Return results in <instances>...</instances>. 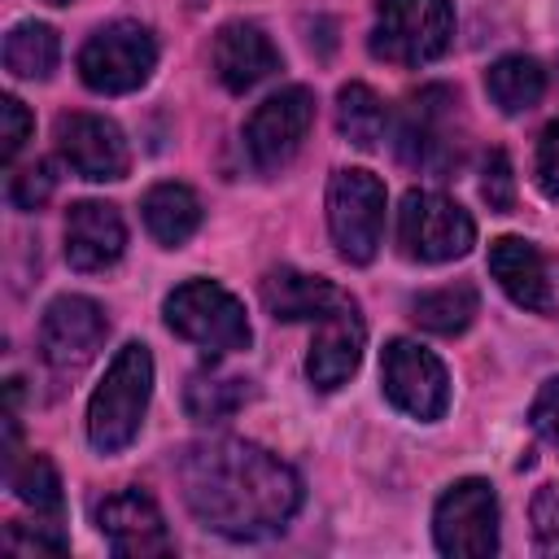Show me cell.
Instances as JSON below:
<instances>
[{
  "label": "cell",
  "instance_id": "1",
  "mask_svg": "<svg viewBox=\"0 0 559 559\" xmlns=\"http://www.w3.org/2000/svg\"><path fill=\"white\" fill-rule=\"evenodd\" d=\"M179 489L188 511L205 528L236 542L280 533L301 507L297 472L271 450L240 437L188 445L179 454Z\"/></svg>",
  "mask_w": 559,
  "mask_h": 559
},
{
  "label": "cell",
  "instance_id": "2",
  "mask_svg": "<svg viewBox=\"0 0 559 559\" xmlns=\"http://www.w3.org/2000/svg\"><path fill=\"white\" fill-rule=\"evenodd\" d=\"M148 393H153V354L140 341H127L87 402V441L100 454L127 450L144 424Z\"/></svg>",
  "mask_w": 559,
  "mask_h": 559
},
{
  "label": "cell",
  "instance_id": "3",
  "mask_svg": "<svg viewBox=\"0 0 559 559\" xmlns=\"http://www.w3.org/2000/svg\"><path fill=\"white\" fill-rule=\"evenodd\" d=\"M450 0H380L371 26V52L393 66H428L450 48Z\"/></svg>",
  "mask_w": 559,
  "mask_h": 559
},
{
  "label": "cell",
  "instance_id": "4",
  "mask_svg": "<svg viewBox=\"0 0 559 559\" xmlns=\"http://www.w3.org/2000/svg\"><path fill=\"white\" fill-rule=\"evenodd\" d=\"M162 310H166V323L183 341H192V345H201L210 354L245 349L249 336H253L249 332V319H245V306L223 284H214V280H188V284H179L166 297Z\"/></svg>",
  "mask_w": 559,
  "mask_h": 559
},
{
  "label": "cell",
  "instance_id": "5",
  "mask_svg": "<svg viewBox=\"0 0 559 559\" xmlns=\"http://www.w3.org/2000/svg\"><path fill=\"white\" fill-rule=\"evenodd\" d=\"M397 245L415 262H454L476 245V223L459 201L411 188L397 210Z\"/></svg>",
  "mask_w": 559,
  "mask_h": 559
},
{
  "label": "cell",
  "instance_id": "6",
  "mask_svg": "<svg viewBox=\"0 0 559 559\" xmlns=\"http://www.w3.org/2000/svg\"><path fill=\"white\" fill-rule=\"evenodd\" d=\"M328 227L345 262H371L384 231V183L362 166L336 170L328 183Z\"/></svg>",
  "mask_w": 559,
  "mask_h": 559
},
{
  "label": "cell",
  "instance_id": "7",
  "mask_svg": "<svg viewBox=\"0 0 559 559\" xmlns=\"http://www.w3.org/2000/svg\"><path fill=\"white\" fill-rule=\"evenodd\" d=\"M157 66V44L140 22H109L79 48V74L100 96L135 92Z\"/></svg>",
  "mask_w": 559,
  "mask_h": 559
},
{
  "label": "cell",
  "instance_id": "8",
  "mask_svg": "<svg viewBox=\"0 0 559 559\" xmlns=\"http://www.w3.org/2000/svg\"><path fill=\"white\" fill-rule=\"evenodd\" d=\"M432 537L441 555H459V559H485L498 550V498L489 489V480L467 476L454 480L432 511Z\"/></svg>",
  "mask_w": 559,
  "mask_h": 559
},
{
  "label": "cell",
  "instance_id": "9",
  "mask_svg": "<svg viewBox=\"0 0 559 559\" xmlns=\"http://www.w3.org/2000/svg\"><path fill=\"white\" fill-rule=\"evenodd\" d=\"M402 162L450 175L463 162V127H459V96L450 87H424L406 105L402 122Z\"/></svg>",
  "mask_w": 559,
  "mask_h": 559
},
{
  "label": "cell",
  "instance_id": "10",
  "mask_svg": "<svg viewBox=\"0 0 559 559\" xmlns=\"http://www.w3.org/2000/svg\"><path fill=\"white\" fill-rule=\"evenodd\" d=\"M380 384H384V397L411 415V419H441L445 406H450V376L441 367V358L406 336L389 341L384 354H380Z\"/></svg>",
  "mask_w": 559,
  "mask_h": 559
},
{
  "label": "cell",
  "instance_id": "11",
  "mask_svg": "<svg viewBox=\"0 0 559 559\" xmlns=\"http://www.w3.org/2000/svg\"><path fill=\"white\" fill-rule=\"evenodd\" d=\"M310 122H314V96H310V87H284V92L266 96L249 114V122H245V148H249L253 166L262 175L284 170L297 157Z\"/></svg>",
  "mask_w": 559,
  "mask_h": 559
},
{
  "label": "cell",
  "instance_id": "12",
  "mask_svg": "<svg viewBox=\"0 0 559 559\" xmlns=\"http://www.w3.org/2000/svg\"><path fill=\"white\" fill-rule=\"evenodd\" d=\"M109 336V319L92 297L66 293L39 319V354L52 371H83Z\"/></svg>",
  "mask_w": 559,
  "mask_h": 559
},
{
  "label": "cell",
  "instance_id": "13",
  "mask_svg": "<svg viewBox=\"0 0 559 559\" xmlns=\"http://www.w3.org/2000/svg\"><path fill=\"white\" fill-rule=\"evenodd\" d=\"M57 148L70 162V170L92 179V183H109V179H122L131 170V148H127L122 127L100 118V114H61L57 118Z\"/></svg>",
  "mask_w": 559,
  "mask_h": 559
},
{
  "label": "cell",
  "instance_id": "14",
  "mask_svg": "<svg viewBox=\"0 0 559 559\" xmlns=\"http://www.w3.org/2000/svg\"><path fill=\"white\" fill-rule=\"evenodd\" d=\"M96 524L118 559H148V555H170L175 542L166 533L162 507L144 489H118L96 507Z\"/></svg>",
  "mask_w": 559,
  "mask_h": 559
},
{
  "label": "cell",
  "instance_id": "15",
  "mask_svg": "<svg viewBox=\"0 0 559 559\" xmlns=\"http://www.w3.org/2000/svg\"><path fill=\"white\" fill-rule=\"evenodd\" d=\"M362 345H367L362 314H358V306L345 297L332 314L319 319V332H314L310 354H306V376H310V384L323 389V393L341 389V384L358 371V362H362Z\"/></svg>",
  "mask_w": 559,
  "mask_h": 559
},
{
  "label": "cell",
  "instance_id": "16",
  "mask_svg": "<svg viewBox=\"0 0 559 559\" xmlns=\"http://www.w3.org/2000/svg\"><path fill=\"white\" fill-rule=\"evenodd\" d=\"M489 275L502 284V293L515 306H524L533 314H550L555 310V266L533 240L498 236L489 245Z\"/></svg>",
  "mask_w": 559,
  "mask_h": 559
},
{
  "label": "cell",
  "instance_id": "17",
  "mask_svg": "<svg viewBox=\"0 0 559 559\" xmlns=\"http://www.w3.org/2000/svg\"><path fill=\"white\" fill-rule=\"evenodd\" d=\"M127 249V223L109 201H79L66 214V262L74 271H105Z\"/></svg>",
  "mask_w": 559,
  "mask_h": 559
},
{
  "label": "cell",
  "instance_id": "18",
  "mask_svg": "<svg viewBox=\"0 0 559 559\" xmlns=\"http://www.w3.org/2000/svg\"><path fill=\"white\" fill-rule=\"evenodd\" d=\"M210 61H214V74H218V83L227 92H249V87L266 83L280 70L275 44L253 22H227V26H218L214 48H210Z\"/></svg>",
  "mask_w": 559,
  "mask_h": 559
},
{
  "label": "cell",
  "instance_id": "19",
  "mask_svg": "<svg viewBox=\"0 0 559 559\" xmlns=\"http://www.w3.org/2000/svg\"><path fill=\"white\" fill-rule=\"evenodd\" d=\"M341 301H345V293L323 275H306V271H293V266H280V271L262 275V306H266L271 319H284V323L314 319L319 323Z\"/></svg>",
  "mask_w": 559,
  "mask_h": 559
},
{
  "label": "cell",
  "instance_id": "20",
  "mask_svg": "<svg viewBox=\"0 0 559 559\" xmlns=\"http://www.w3.org/2000/svg\"><path fill=\"white\" fill-rule=\"evenodd\" d=\"M140 210H144V227L166 249H179L201 227V201H197V192L188 183H157V188H148Z\"/></svg>",
  "mask_w": 559,
  "mask_h": 559
},
{
  "label": "cell",
  "instance_id": "21",
  "mask_svg": "<svg viewBox=\"0 0 559 559\" xmlns=\"http://www.w3.org/2000/svg\"><path fill=\"white\" fill-rule=\"evenodd\" d=\"M485 87H489V100L502 114H528L546 96V70L533 57H520V52L498 57L485 74Z\"/></svg>",
  "mask_w": 559,
  "mask_h": 559
},
{
  "label": "cell",
  "instance_id": "22",
  "mask_svg": "<svg viewBox=\"0 0 559 559\" xmlns=\"http://www.w3.org/2000/svg\"><path fill=\"white\" fill-rule=\"evenodd\" d=\"M480 310V297L472 284H445L411 297V319L432 336H459Z\"/></svg>",
  "mask_w": 559,
  "mask_h": 559
},
{
  "label": "cell",
  "instance_id": "23",
  "mask_svg": "<svg viewBox=\"0 0 559 559\" xmlns=\"http://www.w3.org/2000/svg\"><path fill=\"white\" fill-rule=\"evenodd\" d=\"M336 131L354 144V148H380L384 131H389V109L384 100L367 87V83H345L336 92Z\"/></svg>",
  "mask_w": 559,
  "mask_h": 559
},
{
  "label": "cell",
  "instance_id": "24",
  "mask_svg": "<svg viewBox=\"0 0 559 559\" xmlns=\"http://www.w3.org/2000/svg\"><path fill=\"white\" fill-rule=\"evenodd\" d=\"M249 380L245 376H231V371H192L188 384H183V411L192 419H227L236 415L245 402H249Z\"/></svg>",
  "mask_w": 559,
  "mask_h": 559
},
{
  "label": "cell",
  "instance_id": "25",
  "mask_svg": "<svg viewBox=\"0 0 559 559\" xmlns=\"http://www.w3.org/2000/svg\"><path fill=\"white\" fill-rule=\"evenodd\" d=\"M61 61V39L44 22H17L4 35V66L13 79H48Z\"/></svg>",
  "mask_w": 559,
  "mask_h": 559
},
{
  "label": "cell",
  "instance_id": "26",
  "mask_svg": "<svg viewBox=\"0 0 559 559\" xmlns=\"http://www.w3.org/2000/svg\"><path fill=\"white\" fill-rule=\"evenodd\" d=\"M9 489L35 507V515H61V476L44 454H13L9 459Z\"/></svg>",
  "mask_w": 559,
  "mask_h": 559
},
{
  "label": "cell",
  "instance_id": "27",
  "mask_svg": "<svg viewBox=\"0 0 559 559\" xmlns=\"http://www.w3.org/2000/svg\"><path fill=\"white\" fill-rule=\"evenodd\" d=\"M4 546L17 550V555H61L70 542H66L57 515H35V524L13 520V524L4 528Z\"/></svg>",
  "mask_w": 559,
  "mask_h": 559
},
{
  "label": "cell",
  "instance_id": "28",
  "mask_svg": "<svg viewBox=\"0 0 559 559\" xmlns=\"http://www.w3.org/2000/svg\"><path fill=\"white\" fill-rule=\"evenodd\" d=\"M480 197L498 214H507L515 205V175H511V157L502 148H489L480 162Z\"/></svg>",
  "mask_w": 559,
  "mask_h": 559
},
{
  "label": "cell",
  "instance_id": "29",
  "mask_svg": "<svg viewBox=\"0 0 559 559\" xmlns=\"http://www.w3.org/2000/svg\"><path fill=\"white\" fill-rule=\"evenodd\" d=\"M52 192H57L52 162H35V166L17 170V175H13V183H9V201H13L17 210H39Z\"/></svg>",
  "mask_w": 559,
  "mask_h": 559
},
{
  "label": "cell",
  "instance_id": "30",
  "mask_svg": "<svg viewBox=\"0 0 559 559\" xmlns=\"http://www.w3.org/2000/svg\"><path fill=\"white\" fill-rule=\"evenodd\" d=\"M528 520H533V542H537V550H542V555H559V489H555V485L537 489Z\"/></svg>",
  "mask_w": 559,
  "mask_h": 559
},
{
  "label": "cell",
  "instance_id": "31",
  "mask_svg": "<svg viewBox=\"0 0 559 559\" xmlns=\"http://www.w3.org/2000/svg\"><path fill=\"white\" fill-rule=\"evenodd\" d=\"M31 114L17 96H0V162H13L17 148L31 140Z\"/></svg>",
  "mask_w": 559,
  "mask_h": 559
},
{
  "label": "cell",
  "instance_id": "32",
  "mask_svg": "<svg viewBox=\"0 0 559 559\" xmlns=\"http://www.w3.org/2000/svg\"><path fill=\"white\" fill-rule=\"evenodd\" d=\"M537 188L550 197V201H559V118L542 131V140H537Z\"/></svg>",
  "mask_w": 559,
  "mask_h": 559
},
{
  "label": "cell",
  "instance_id": "33",
  "mask_svg": "<svg viewBox=\"0 0 559 559\" xmlns=\"http://www.w3.org/2000/svg\"><path fill=\"white\" fill-rule=\"evenodd\" d=\"M533 428L559 450V376L555 380H546L542 389H537V397H533Z\"/></svg>",
  "mask_w": 559,
  "mask_h": 559
},
{
  "label": "cell",
  "instance_id": "34",
  "mask_svg": "<svg viewBox=\"0 0 559 559\" xmlns=\"http://www.w3.org/2000/svg\"><path fill=\"white\" fill-rule=\"evenodd\" d=\"M48 4H70V0H48Z\"/></svg>",
  "mask_w": 559,
  "mask_h": 559
}]
</instances>
